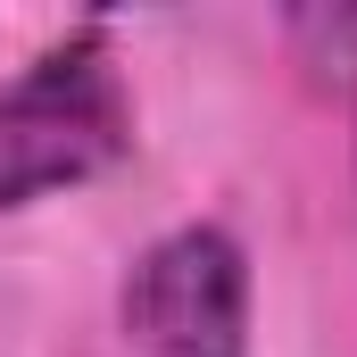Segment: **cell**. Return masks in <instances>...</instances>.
<instances>
[{
  "label": "cell",
  "mask_w": 357,
  "mask_h": 357,
  "mask_svg": "<svg viewBox=\"0 0 357 357\" xmlns=\"http://www.w3.org/2000/svg\"><path fill=\"white\" fill-rule=\"evenodd\" d=\"M133 158V84L108 17L59 25L0 84V216L84 191Z\"/></svg>",
  "instance_id": "6da1fadb"
},
{
  "label": "cell",
  "mask_w": 357,
  "mask_h": 357,
  "mask_svg": "<svg viewBox=\"0 0 357 357\" xmlns=\"http://www.w3.org/2000/svg\"><path fill=\"white\" fill-rule=\"evenodd\" d=\"M116 333L133 357H250L258 282L241 233L191 216L142 241L116 282Z\"/></svg>",
  "instance_id": "7a4b0ae2"
},
{
  "label": "cell",
  "mask_w": 357,
  "mask_h": 357,
  "mask_svg": "<svg viewBox=\"0 0 357 357\" xmlns=\"http://www.w3.org/2000/svg\"><path fill=\"white\" fill-rule=\"evenodd\" d=\"M282 50L307 67V84L357 100V8H291L282 17Z\"/></svg>",
  "instance_id": "3957f363"
}]
</instances>
